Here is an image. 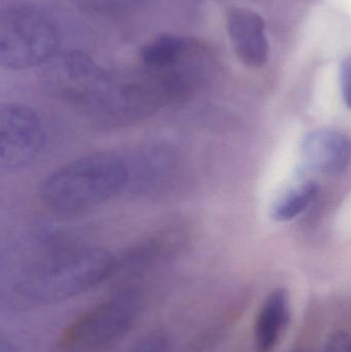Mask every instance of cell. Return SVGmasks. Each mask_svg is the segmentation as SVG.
I'll return each instance as SVG.
<instances>
[{
	"mask_svg": "<svg viewBox=\"0 0 351 352\" xmlns=\"http://www.w3.org/2000/svg\"><path fill=\"white\" fill-rule=\"evenodd\" d=\"M292 352H308V351H305V349H297V351H294Z\"/></svg>",
	"mask_w": 351,
	"mask_h": 352,
	"instance_id": "16",
	"label": "cell"
},
{
	"mask_svg": "<svg viewBox=\"0 0 351 352\" xmlns=\"http://www.w3.org/2000/svg\"><path fill=\"white\" fill-rule=\"evenodd\" d=\"M60 47V32L53 16L31 3L10 4L0 14V64L26 69L53 59Z\"/></svg>",
	"mask_w": 351,
	"mask_h": 352,
	"instance_id": "3",
	"label": "cell"
},
{
	"mask_svg": "<svg viewBox=\"0 0 351 352\" xmlns=\"http://www.w3.org/2000/svg\"><path fill=\"white\" fill-rule=\"evenodd\" d=\"M227 27L239 60L249 67L263 66L268 59L269 43L262 16L249 8H233L227 16Z\"/></svg>",
	"mask_w": 351,
	"mask_h": 352,
	"instance_id": "7",
	"label": "cell"
},
{
	"mask_svg": "<svg viewBox=\"0 0 351 352\" xmlns=\"http://www.w3.org/2000/svg\"><path fill=\"white\" fill-rule=\"evenodd\" d=\"M321 352H351V335L346 331H335L328 336Z\"/></svg>",
	"mask_w": 351,
	"mask_h": 352,
	"instance_id": "14",
	"label": "cell"
},
{
	"mask_svg": "<svg viewBox=\"0 0 351 352\" xmlns=\"http://www.w3.org/2000/svg\"><path fill=\"white\" fill-rule=\"evenodd\" d=\"M340 85L346 104L351 109V57L344 60L340 70Z\"/></svg>",
	"mask_w": 351,
	"mask_h": 352,
	"instance_id": "15",
	"label": "cell"
},
{
	"mask_svg": "<svg viewBox=\"0 0 351 352\" xmlns=\"http://www.w3.org/2000/svg\"><path fill=\"white\" fill-rule=\"evenodd\" d=\"M197 43L179 35H161L148 43L140 54L142 70L159 72L174 65L185 57Z\"/></svg>",
	"mask_w": 351,
	"mask_h": 352,
	"instance_id": "10",
	"label": "cell"
},
{
	"mask_svg": "<svg viewBox=\"0 0 351 352\" xmlns=\"http://www.w3.org/2000/svg\"><path fill=\"white\" fill-rule=\"evenodd\" d=\"M319 194V186L306 180L288 190L272 209V217L278 221H292L306 210Z\"/></svg>",
	"mask_w": 351,
	"mask_h": 352,
	"instance_id": "11",
	"label": "cell"
},
{
	"mask_svg": "<svg viewBox=\"0 0 351 352\" xmlns=\"http://www.w3.org/2000/svg\"><path fill=\"white\" fill-rule=\"evenodd\" d=\"M117 258L102 248H68L27 268L16 285L31 302L52 304L76 297L117 271Z\"/></svg>",
	"mask_w": 351,
	"mask_h": 352,
	"instance_id": "2",
	"label": "cell"
},
{
	"mask_svg": "<svg viewBox=\"0 0 351 352\" xmlns=\"http://www.w3.org/2000/svg\"><path fill=\"white\" fill-rule=\"evenodd\" d=\"M142 297L124 289L72 322L61 336V352H111L133 330L142 311Z\"/></svg>",
	"mask_w": 351,
	"mask_h": 352,
	"instance_id": "4",
	"label": "cell"
},
{
	"mask_svg": "<svg viewBox=\"0 0 351 352\" xmlns=\"http://www.w3.org/2000/svg\"><path fill=\"white\" fill-rule=\"evenodd\" d=\"M45 132L35 111L8 103L0 107V169L14 173L30 166L43 152Z\"/></svg>",
	"mask_w": 351,
	"mask_h": 352,
	"instance_id": "5",
	"label": "cell"
},
{
	"mask_svg": "<svg viewBox=\"0 0 351 352\" xmlns=\"http://www.w3.org/2000/svg\"><path fill=\"white\" fill-rule=\"evenodd\" d=\"M292 318L288 289H275L266 297L256 318L253 339L257 352H273L284 338Z\"/></svg>",
	"mask_w": 351,
	"mask_h": 352,
	"instance_id": "9",
	"label": "cell"
},
{
	"mask_svg": "<svg viewBox=\"0 0 351 352\" xmlns=\"http://www.w3.org/2000/svg\"><path fill=\"white\" fill-rule=\"evenodd\" d=\"M127 157L97 152L49 173L39 186L43 204L60 214H76L115 198L129 186Z\"/></svg>",
	"mask_w": 351,
	"mask_h": 352,
	"instance_id": "1",
	"label": "cell"
},
{
	"mask_svg": "<svg viewBox=\"0 0 351 352\" xmlns=\"http://www.w3.org/2000/svg\"><path fill=\"white\" fill-rule=\"evenodd\" d=\"M144 0H82L87 8L97 14L117 16L135 10Z\"/></svg>",
	"mask_w": 351,
	"mask_h": 352,
	"instance_id": "12",
	"label": "cell"
},
{
	"mask_svg": "<svg viewBox=\"0 0 351 352\" xmlns=\"http://www.w3.org/2000/svg\"><path fill=\"white\" fill-rule=\"evenodd\" d=\"M301 151L306 164L323 175H340L351 161V140L335 130L309 132L303 140Z\"/></svg>",
	"mask_w": 351,
	"mask_h": 352,
	"instance_id": "8",
	"label": "cell"
},
{
	"mask_svg": "<svg viewBox=\"0 0 351 352\" xmlns=\"http://www.w3.org/2000/svg\"><path fill=\"white\" fill-rule=\"evenodd\" d=\"M130 352H172L170 339L164 331L148 333Z\"/></svg>",
	"mask_w": 351,
	"mask_h": 352,
	"instance_id": "13",
	"label": "cell"
},
{
	"mask_svg": "<svg viewBox=\"0 0 351 352\" xmlns=\"http://www.w3.org/2000/svg\"><path fill=\"white\" fill-rule=\"evenodd\" d=\"M130 180L128 188L144 194H156L174 180L181 166L175 148L150 146L127 155Z\"/></svg>",
	"mask_w": 351,
	"mask_h": 352,
	"instance_id": "6",
	"label": "cell"
}]
</instances>
